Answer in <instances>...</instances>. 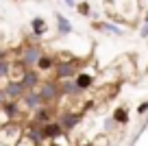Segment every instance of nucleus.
I'll return each instance as SVG.
<instances>
[{
    "mask_svg": "<svg viewBox=\"0 0 148 146\" xmlns=\"http://www.w3.org/2000/svg\"><path fill=\"white\" fill-rule=\"evenodd\" d=\"M2 92H5L7 101H13V103H20L24 98V94H26V90L22 87L20 81H7L5 85H2Z\"/></svg>",
    "mask_w": 148,
    "mask_h": 146,
    "instance_id": "nucleus-5",
    "label": "nucleus"
},
{
    "mask_svg": "<svg viewBox=\"0 0 148 146\" xmlns=\"http://www.w3.org/2000/svg\"><path fill=\"white\" fill-rule=\"evenodd\" d=\"M18 146H37V144H35V142H33V140H31V137H26V135H24V137H22V140H20V142H18Z\"/></svg>",
    "mask_w": 148,
    "mask_h": 146,
    "instance_id": "nucleus-20",
    "label": "nucleus"
},
{
    "mask_svg": "<svg viewBox=\"0 0 148 146\" xmlns=\"http://www.w3.org/2000/svg\"><path fill=\"white\" fill-rule=\"evenodd\" d=\"M44 55H46V52L42 50V46L37 44V41H28V44H24L22 50H20L18 61L26 70H33V68H37V63H39V59H42Z\"/></svg>",
    "mask_w": 148,
    "mask_h": 146,
    "instance_id": "nucleus-1",
    "label": "nucleus"
},
{
    "mask_svg": "<svg viewBox=\"0 0 148 146\" xmlns=\"http://www.w3.org/2000/svg\"><path fill=\"white\" fill-rule=\"evenodd\" d=\"M63 2H65L68 7H74V9H76V2H74V0H63Z\"/></svg>",
    "mask_w": 148,
    "mask_h": 146,
    "instance_id": "nucleus-25",
    "label": "nucleus"
},
{
    "mask_svg": "<svg viewBox=\"0 0 148 146\" xmlns=\"http://www.w3.org/2000/svg\"><path fill=\"white\" fill-rule=\"evenodd\" d=\"M94 144H96V146H107V144H109V140H107V137H98Z\"/></svg>",
    "mask_w": 148,
    "mask_h": 146,
    "instance_id": "nucleus-22",
    "label": "nucleus"
},
{
    "mask_svg": "<svg viewBox=\"0 0 148 146\" xmlns=\"http://www.w3.org/2000/svg\"><path fill=\"white\" fill-rule=\"evenodd\" d=\"M120 76H126V79H133L135 76V63H133V59H126V57H124V63L120 65Z\"/></svg>",
    "mask_w": 148,
    "mask_h": 146,
    "instance_id": "nucleus-15",
    "label": "nucleus"
},
{
    "mask_svg": "<svg viewBox=\"0 0 148 146\" xmlns=\"http://www.w3.org/2000/svg\"><path fill=\"white\" fill-rule=\"evenodd\" d=\"M57 18V33H59L61 37H65V35H70V33L74 31L72 28V22H70L68 18H65V15H61V13H57L55 15Z\"/></svg>",
    "mask_w": 148,
    "mask_h": 146,
    "instance_id": "nucleus-14",
    "label": "nucleus"
},
{
    "mask_svg": "<svg viewBox=\"0 0 148 146\" xmlns=\"http://www.w3.org/2000/svg\"><path fill=\"white\" fill-rule=\"evenodd\" d=\"M79 146H96L94 142H83V144H79Z\"/></svg>",
    "mask_w": 148,
    "mask_h": 146,
    "instance_id": "nucleus-26",
    "label": "nucleus"
},
{
    "mask_svg": "<svg viewBox=\"0 0 148 146\" xmlns=\"http://www.w3.org/2000/svg\"><path fill=\"white\" fill-rule=\"evenodd\" d=\"M57 55H44L42 59H39V63H37V72L42 74V72H55V68H57Z\"/></svg>",
    "mask_w": 148,
    "mask_h": 146,
    "instance_id": "nucleus-12",
    "label": "nucleus"
},
{
    "mask_svg": "<svg viewBox=\"0 0 148 146\" xmlns=\"http://www.w3.org/2000/svg\"><path fill=\"white\" fill-rule=\"evenodd\" d=\"M20 83H22V87H24L26 92L37 90V87L42 85V74L37 72V70H28V72L22 76V81H20Z\"/></svg>",
    "mask_w": 148,
    "mask_h": 146,
    "instance_id": "nucleus-8",
    "label": "nucleus"
},
{
    "mask_svg": "<svg viewBox=\"0 0 148 146\" xmlns=\"http://www.w3.org/2000/svg\"><path fill=\"white\" fill-rule=\"evenodd\" d=\"M76 11H79L81 15H92V7H89V2H79V5H76Z\"/></svg>",
    "mask_w": 148,
    "mask_h": 146,
    "instance_id": "nucleus-18",
    "label": "nucleus"
},
{
    "mask_svg": "<svg viewBox=\"0 0 148 146\" xmlns=\"http://www.w3.org/2000/svg\"><path fill=\"white\" fill-rule=\"evenodd\" d=\"M39 96H42V101L46 107H55V103L61 98V85L55 81V79H46L42 81V85L37 87Z\"/></svg>",
    "mask_w": 148,
    "mask_h": 146,
    "instance_id": "nucleus-3",
    "label": "nucleus"
},
{
    "mask_svg": "<svg viewBox=\"0 0 148 146\" xmlns=\"http://www.w3.org/2000/svg\"><path fill=\"white\" fill-rule=\"evenodd\" d=\"M111 118L116 120V124H129V111H126V107L113 109V116H111Z\"/></svg>",
    "mask_w": 148,
    "mask_h": 146,
    "instance_id": "nucleus-16",
    "label": "nucleus"
},
{
    "mask_svg": "<svg viewBox=\"0 0 148 146\" xmlns=\"http://www.w3.org/2000/svg\"><path fill=\"white\" fill-rule=\"evenodd\" d=\"M59 85H61V98H79V96L83 94V90L74 81H63V83H59Z\"/></svg>",
    "mask_w": 148,
    "mask_h": 146,
    "instance_id": "nucleus-10",
    "label": "nucleus"
},
{
    "mask_svg": "<svg viewBox=\"0 0 148 146\" xmlns=\"http://www.w3.org/2000/svg\"><path fill=\"white\" fill-rule=\"evenodd\" d=\"M148 111V101H144V103H139V107H137V114L139 116H144Z\"/></svg>",
    "mask_w": 148,
    "mask_h": 146,
    "instance_id": "nucleus-21",
    "label": "nucleus"
},
{
    "mask_svg": "<svg viewBox=\"0 0 148 146\" xmlns=\"http://www.w3.org/2000/svg\"><path fill=\"white\" fill-rule=\"evenodd\" d=\"M20 105H22L24 109H28V111H35V109H39V107H46V105H44V101H42V96H39V92H37V90H31V92H26V94H24V98L20 101Z\"/></svg>",
    "mask_w": 148,
    "mask_h": 146,
    "instance_id": "nucleus-7",
    "label": "nucleus"
},
{
    "mask_svg": "<svg viewBox=\"0 0 148 146\" xmlns=\"http://www.w3.org/2000/svg\"><path fill=\"white\" fill-rule=\"evenodd\" d=\"M94 81H96V76L94 74H89V72H85V70H81L79 74H76V79H74V83L81 87V90H89V87L94 85Z\"/></svg>",
    "mask_w": 148,
    "mask_h": 146,
    "instance_id": "nucleus-13",
    "label": "nucleus"
},
{
    "mask_svg": "<svg viewBox=\"0 0 148 146\" xmlns=\"http://www.w3.org/2000/svg\"><path fill=\"white\" fill-rule=\"evenodd\" d=\"M85 118L83 111H72V109H59V116H57V122L63 127L65 133L74 131V129L81 124V120Z\"/></svg>",
    "mask_w": 148,
    "mask_h": 146,
    "instance_id": "nucleus-4",
    "label": "nucleus"
},
{
    "mask_svg": "<svg viewBox=\"0 0 148 146\" xmlns=\"http://www.w3.org/2000/svg\"><path fill=\"white\" fill-rule=\"evenodd\" d=\"M139 35H142V37H148V24H144V26H142V31H139Z\"/></svg>",
    "mask_w": 148,
    "mask_h": 146,
    "instance_id": "nucleus-23",
    "label": "nucleus"
},
{
    "mask_svg": "<svg viewBox=\"0 0 148 146\" xmlns=\"http://www.w3.org/2000/svg\"><path fill=\"white\" fill-rule=\"evenodd\" d=\"M24 137V127L20 122H7L0 127V144L2 146H18Z\"/></svg>",
    "mask_w": 148,
    "mask_h": 146,
    "instance_id": "nucleus-2",
    "label": "nucleus"
},
{
    "mask_svg": "<svg viewBox=\"0 0 148 146\" xmlns=\"http://www.w3.org/2000/svg\"><path fill=\"white\" fill-rule=\"evenodd\" d=\"M0 146H2V144H0Z\"/></svg>",
    "mask_w": 148,
    "mask_h": 146,
    "instance_id": "nucleus-27",
    "label": "nucleus"
},
{
    "mask_svg": "<svg viewBox=\"0 0 148 146\" xmlns=\"http://www.w3.org/2000/svg\"><path fill=\"white\" fill-rule=\"evenodd\" d=\"M7 103V98H5V92H2V87H0V107Z\"/></svg>",
    "mask_w": 148,
    "mask_h": 146,
    "instance_id": "nucleus-24",
    "label": "nucleus"
},
{
    "mask_svg": "<svg viewBox=\"0 0 148 146\" xmlns=\"http://www.w3.org/2000/svg\"><path fill=\"white\" fill-rule=\"evenodd\" d=\"M102 31H107V33H113V35H122V31L118 26H113V24H109V22H102Z\"/></svg>",
    "mask_w": 148,
    "mask_h": 146,
    "instance_id": "nucleus-19",
    "label": "nucleus"
},
{
    "mask_svg": "<svg viewBox=\"0 0 148 146\" xmlns=\"http://www.w3.org/2000/svg\"><path fill=\"white\" fill-rule=\"evenodd\" d=\"M11 65H13V59H9V57H2V59H0V79H7V81H9Z\"/></svg>",
    "mask_w": 148,
    "mask_h": 146,
    "instance_id": "nucleus-17",
    "label": "nucleus"
},
{
    "mask_svg": "<svg viewBox=\"0 0 148 146\" xmlns=\"http://www.w3.org/2000/svg\"><path fill=\"white\" fill-rule=\"evenodd\" d=\"M31 31H33V39H39V37H44L48 33V24H46V20L44 18H33L31 20Z\"/></svg>",
    "mask_w": 148,
    "mask_h": 146,
    "instance_id": "nucleus-11",
    "label": "nucleus"
},
{
    "mask_svg": "<svg viewBox=\"0 0 148 146\" xmlns=\"http://www.w3.org/2000/svg\"><path fill=\"white\" fill-rule=\"evenodd\" d=\"M44 135H46V140H50V142H57V140H61L63 135H68V133L63 131V127H61L59 122H48V124H44Z\"/></svg>",
    "mask_w": 148,
    "mask_h": 146,
    "instance_id": "nucleus-9",
    "label": "nucleus"
},
{
    "mask_svg": "<svg viewBox=\"0 0 148 146\" xmlns=\"http://www.w3.org/2000/svg\"><path fill=\"white\" fill-rule=\"evenodd\" d=\"M57 116H59V109H57V107H39V109L33 111V122L48 124V122H55Z\"/></svg>",
    "mask_w": 148,
    "mask_h": 146,
    "instance_id": "nucleus-6",
    "label": "nucleus"
}]
</instances>
